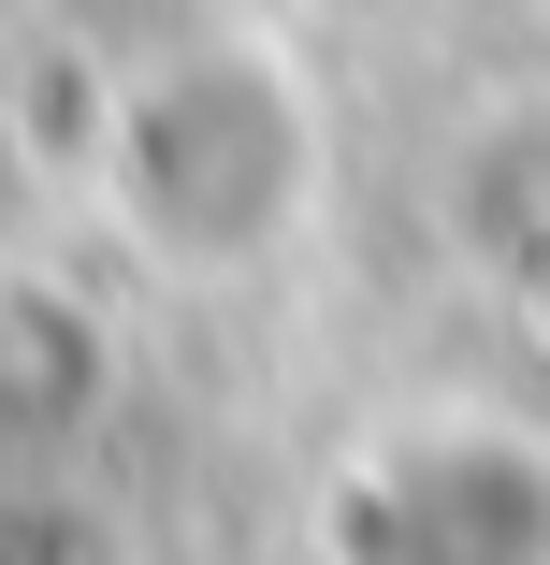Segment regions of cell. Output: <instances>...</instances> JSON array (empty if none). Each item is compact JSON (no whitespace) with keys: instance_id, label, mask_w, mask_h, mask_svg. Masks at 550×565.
Returning a JSON list of instances; mask_svg holds the SVG:
<instances>
[{"instance_id":"1","label":"cell","mask_w":550,"mask_h":565,"mask_svg":"<svg viewBox=\"0 0 550 565\" xmlns=\"http://www.w3.org/2000/svg\"><path fill=\"white\" fill-rule=\"evenodd\" d=\"M304 102L276 58H160L117 102V146H101V189H117L131 247H160L174 276H233L304 217Z\"/></svg>"}]
</instances>
